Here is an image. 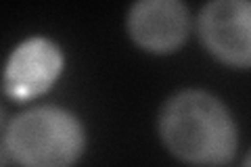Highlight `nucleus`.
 I'll use <instances>...</instances> for the list:
<instances>
[{"label":"nucleus","mask_w":251,"mask_h":167,"mask_svg":"<svg viewBox=\"0 0 251 167\" xmlns=\"http://www.w3.org/2000/svg\"><path fill=\"white\" fill-rule=\"evenodd\" d=\"M159 134L172 155L191 165H226L239 146V132L224 102L205 90H182L161 109Z\"/></svg>","instance_id":"f257e3e1"},{"label":"nucleus","mask_w":251,"mask_h":167,"mask_svg":"<svg viewBox=\"0 0 251 167\" xmlns=\"http://www.w3.org/2000/svg\"><path fill=\"white\" fill-rule=\"evenodd\" d=\"M84 146L80 119L72 111L49 105L17 115L2 136L4 155L21 167H74Z\"/></svg>","instance_id":"f03ea898"},{"label":"nucleus","mask_w":251,"mask_h":167,"mask_svg":"<svg viewBox=\"0 0 251 167\" xmlns=\"http://www.w3.org/2000/svg\"><path fill=\"white\" fill-rule=\"evenodd\" d=\"M199 34L205 48L230 67H251V2L216 0L203 6Z\"/></svg>","instance_id":"7ed1b4c3"},{"label":"nucleus","mask_w":251,"mask_h":167,"mask_svg":"<svg viewBox=\"0 0 251 167\" xmlns=\"http://www.w3.org/2000/svg\"><path fill=\"white\" fill-rule=\"evenodd\" d=\"M63 52L49 38H29L11 52L4 67V94L31 100L52 88L63 71Z\"/></svg>","instance_id":"20e7f679"},{"label":"nucleus","mask_w":251,"mask_h":167,"mask_svg":"<svg viewBox=\"0 0 251 167\" xmlns=\"http://www.w3.org/2000/svg\"><path fill=\"white\" fill-rule=\"evenodd\" d=\"M128 31L147 52H174L188 36V9L178 0H143L128 13Z\"/></svg>","instance_id":"39448f33"},{"label":"nucleus","mask_w":251,"mask_h":167,"mask_svg":"<svg viewBox=\"0 0 251 167\" xmlns=\"http://www.w3.org/2000/svg\"><path fill=\"white\" fill-rule=\"evenodd\" d=\"M243 167H251V153L245 157V161H243Z\"/></svg>","instance_id":"423d86ee"}]
</instances>
